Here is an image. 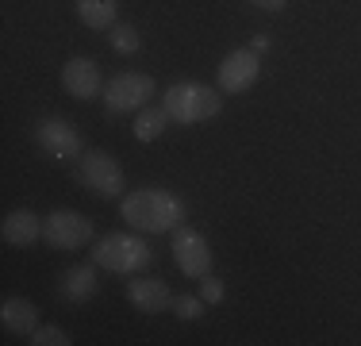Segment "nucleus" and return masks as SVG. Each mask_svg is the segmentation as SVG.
<instances>
[{"mask_svg": "<svg viewBox=\"0 0 361 346\" xmlns=\"http://www.w3.org/2000/svg\"><path fill=\"white\" fill-rule=\"evenodd\" d=\"M257 77H262V58L250 47H243V50H231L219 62L216 81H219V93H246L257 85Z\"/></svg>", "mask_w": 361, "mask_h": 346, "instance_id": "8", "label": "nucleus"}, {"mask_svg": "<svg viewBox=\"0 0 361 346\" xmlns=\"http://www.w3.org/2000/svg\"><path fill=\"white\" fill-rule=\"evenodd\" d=\"M116 12H119V0H77V16L92 31L116 28Z\"/></svg>", "mask_w": 361, "mask_h": 346, "instance_id": "14", "label": "nucleus"}, {"mask_svg": "<svg viewBox=\"0 0 361 346\" xmlns=\"http://www.w3.org/2000/svg\"><path fill=\"white\" fill-rule=\"evenodd\" d=\"M200 297H204V304H219L223 300V281L219 277H200Z\"/></svg>", "mask_w": 361, "mask_h": 346, "instance_id": "20", "label": "nucleus"}, {"mask_svg": "<svg viewBox=\"0 0 361 346\" xmlns=\"http://www.w3.org/2000/svg\"><path fill=\"white\" fill-rule=\"evenodd\" d=\"M161 108L169 112L173 124H204V119L219 116L223 93L208 89V85H200V81H173L161 93Z\"/></svg>", "mask_w": 361, "mask_h": 346, "instance_id": "2", "label": "nucleus"}, {"mask_svg": "<svg viewBox=\"0 0 361 346\" xmlns=\"http://www.w3.org/2000/svg\"><path fill=\"white\" fill-rule=\"evenodd\" d=\"M0 235H4L8 246H31V242L42 235V223H39V215L31 212V208H16V212L4 215Z\"/></svg>", "mask_w": 361, "mask_h": 346, "instance_id": "12", "label": "nucleus"}, {"mask_svg": "<svg viewBox=\"0 0 361 346\" xmlns=\"http://www.w3.org/2000/svg\"><path fill=\"white\" fill-rule=\"evenodd\" d=\"M154 77L150 73H135V69H127V73H116L111 81L104 85V104L111 116H123V112H142L146 104L154 97Z\"/></svg>", "mask_w": 361, "mask_h": 346, "instance_id": "4", "label": "nucleus"}, {"mask_svg": "<svg viewBox=\"0 0 361 346\" xmlns=\"http://www.w3.org/2000/svg\"><path fill=\"white\" fill-rule=\"evenodd\" d=\"M150 246H146V239L139 235H104L92 246V262L100 266V270H108V273H123V277H131V273H142L146 266H150Z\"/></svg>", "mask_w": 361, "mask_h": 346, "instance_id": "3", "label": "nucleus"}, {"mask_svg": "<svg viewBox=\"0 0 361 346\" xmlns=\"http://www.w3.org/2000/svg\"><path fill=\"white\" fill-rule=\"evenodd\" d=\"M127 297H131V304L139 311H146V316L173 308V289H169L166 281H154V277H131V281H127Z\"/></svg>", "mask_w": 361, "mask_h": 346, "instance_id": "11", "label": "nucleus"}, {"mask_svg": "<svg viewBox=\"0 0 361 346\" xmlns=\"http://www.w3.org/2000/svg\"><path fill=\"white\" fill-rule=\"evenodd\" d=\"M92 292H97V262L66 270V277H62V297L66 300H89Z\"/></svg>", "mask_w": 361, "mask_h": 346, "instance_id": "15", "label": "nucleus"}, {"mask_svg": "<svg viewBox=\"0 0 361 346\" xmlns=\"http://www.w3.org/2000/svg\"><path fill=\"white\" fill-rule=\"evenodd\" d=\"M42 239L58 250H81L92 239V223L81 212H73V208H58V212H50L42 220Z\"/></svg>", "mask_w": 361, "mask_h": 346, "instance_id": "6", "label": "nucleus"}, {"mask_svg": "<svg viewBox=\"0 0 361 346\" xmlns=\"http://www.w3.org/2000/svg\"><path fill=\"white\" fill-rule=\"evenodd\" d=\"M27 342L31 346H70V335L62 331V327H54V323H47V327H35V331L27 335Z\"/></svg>", "mask_w": 361, "mask_h": 346, "instance_id": "18", "label": "nucleus"}, {"mask_svg": "<svg viewBox=\"0 0 361 346\" xmlns=\"http://www.w3.org/2000/svg\"><path fill=\"white\" fill-rule=\"evenodd\" d=\"M81 181L92 189L97 196H104V201H116V196H123V166H119L111 154L104 150H89L81 154Z\"/></svg>", "mask_w": 361, "mask_h": 346, "instance_id": "5", "label": "nucleus"}, {"mask_svg": "<svg viewBox=\"0 0 361 346\" xmlns=\"http://www.w3.org/2000/svg\"><path fill=\"white\" fill-rule=\"evenodd\" d=\"M250 50H254V54H262V50H269V35H254V39H250Z\"/></svg>", "mask_w": 361, "mask_h": 346, "instance_id": "21", "label": "nucleus"}, {"mask_svg": "<svg viewBox=\"0 0 361 346\" xmlns=\"http://www.w3.org/2000/svg\"><path fill=\"white\" fill-rule=\"evenodd\" d=\"M0 319H4V327L12 335H31L39 327V308L23 297H8L4 308H0Z\"/></svg>", "mask_w": 361, "mask_h": 346, "instance_id": "13", "label": "nucleus"}, {"mask_svg": "<svg viewBox=\"0 0 361 346\" xmlns=\"http://www.w3.org/2000/svg\"><path fill=\"white\" fill-rule=\"evenodd\" d=\"M169 127V112L166 108H150V104H146V108L139 112V116H135V138H139V143H154V138H161V131H166Z\"/></svg>", "mask_w": 361, "mask_h": 346, "instance_id": "16", "label": "nucleus"}, {"mask_svg": "<svg viewBox=\"0 0 361 346\" xmlns=\"http://www.w3.org/2000/svg\"><path fill=\"white\" fill-rule=\"evenodd\" d=\"M173 311H177V319H200L204 316V297H177L173 300Z\"/></svg>", "mask_w": 361, "mask_h": 346, "instance_id": "19", "label": "nucleus"}, {"mask_svg": "<svg viewBox=\"0 0 361 346\" xmlns=\"http://www.w3.org/2000/svg\"><path fill=\"white\" fill-rule=\"evenodd\" d=\"M119 215L135 231L166 235V231L185 223V201L177 193H166V189H135V193H127L119 201Z\"/></svg>", "mask_w": 361, "mask_h": 346, "instance_id": "1", "label": "nucleus"}, {"mask_svg": "<svg viewBox=\"0 0 361 346\" xmlns=\"http://www.w3.org/2000/svg\"><path fill=\"white\" fill-rule=\"evenodd\" d=\"M173 262H177V270L185 273V277H208L212 273V246H208V239L200 235L196 227H173Z\"/></svg>", "mask_w": 361, "mask_h": 346, "instance_id": "7", "label": "nucleus"}, {"mask_svg": "<svg viewBox=\"0 0 361 346\" xmlns=\"http://www.w3.org/2000/svg\"><path fill=\"white\" fill-rule=\"evenodd\" d=\"M257 8H265V12H281V8L288 4V0H254Z\"/></svg>", "mask_w": 361, "mask_h": 346, "instance_id": "22", "label": "nucleus"}, {"mask_svg": "<svg viewBox=\"0 0 361 346\" xmlns=\"http://www.w3.org/2000/svg\"><path fill=\"white\" fill-rule=\"evenodd\" d=\"M62 89L70 93L73 100H97L104 93V81H100V66L92 62L89 54H77L62 66Z\"/></svg>", "mask_w": 361, "mask_h": 346, "instance_id": "10", "label": "nucleus"}, {"mask_svg": "<svg viewBox=\"0 0 361 346\" xmlns=\"http://www.w3.org/2000/svg\"><path fill=\"white\" fill-rule=\"evenodd\" d=\"M108 39H111V50H116V54H135V50H139V31H135L131 23H116Z\"/></svg>", "mask_w": 361, "mask_h": 346, "instance_id": "17", "label": "nucleus"}, {"mask_svg": "<svg viewBox=\"0 0 361 346\" xmlns=\"http://www.w3.org/2000/svg\"><path fill=\"white\" fill-rule=\"evenodd\" d=\"M35 138H39L42 150H47L50 158H58V162L77 158V154H81V135H77V127L70 124V119H62V116H47V119H39Z\"/></svg>", "mask_w": 361, "mask_h": 346, "instance_id": "9", "label": "nucleus"}]
</instances>
